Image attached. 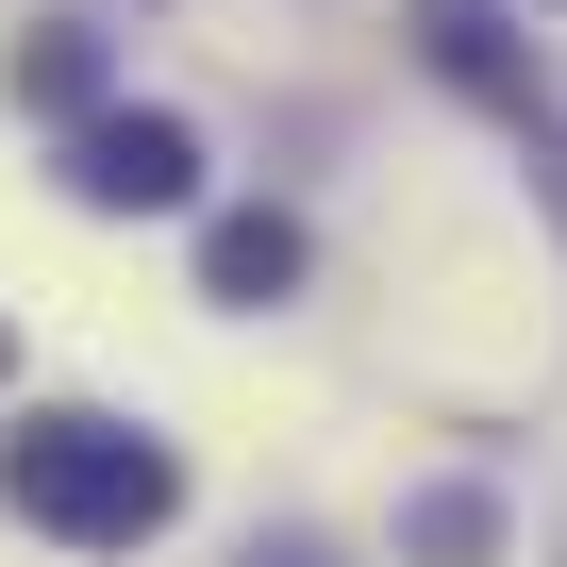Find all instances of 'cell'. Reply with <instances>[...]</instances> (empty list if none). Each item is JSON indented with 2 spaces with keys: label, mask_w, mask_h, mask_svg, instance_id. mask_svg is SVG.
I'll list each match as a JSON object with an SVG mask.
<instances>
[{
  "label": "cell",
  "mask_w": 567,
  "mask_h": 567,
  "mask_svg": "<svg viewBox=\"0 0 567 567\" xmlns=\"http://www.w3.org/2000/svg\"><path fill=\"white\" fill-rule=\"evenodd\" d=\"M68 200H101V217H167V200H200V134L151 117V101H101V117L68 134Z\"/></svg>",
  "instance_id": "7a4b0ae2"
},
{
  "label": "cell",
  "mask_w": 567,
  "mask_h": 567,
  "mask_svg": "<svg viewBox=\"0 0 567 567\" xmlns=\"http://www.w3.org/2000/svg\"><path fill=\"white\" fill-rule=\"evenodd\" d=\"M401 534H417V550H434V567H467V550H484V534H501V517H484V501H467V484H451V501H417V517H401Z\"/></svg>",
  "instance_id": "8992f818"
},
{
  "label": "cell",
  "mask_w": 567,
  "mask_h": 567,
  "mask_svg": "<svg viewBox=\"0 0 567 567\" xmlns=\"http://www.w3.org/2000/svg\"><path fill=\"white\" fill-rule=\"evenodd\" d=\"M18 101L34 117H101V34H34L18 51Z\"/></svg>",
  "instance_id": "5b68a950"
},
{
  "label": "cell",
  "mask_w": 567,
  "mask_h": 567,
  "mask_svg": "<svg viewBox=\"0 0 567 567\" xmlns=\"http://www.w3.org/2000/svg\"><path fill=\"white\" fill-rule=\"evenodd\" d=\"M200 284H217V301H284V284H301V217H284V200L217 217V234H200Z\"/></svg>",
  "instance_id": "277c9868"
},
{
  "label": "cell",
  "mask_w": 567,
  "mask_h": 567,
  "mask_svg": "<svg viewBox=\"0 0 567 567\" xmlns=\"http://www.w3.org/2000/svg\"><path fill=\"white\" fill-rule=\"evenodd\" d=\"M0 501H18L34 534H68V550H134L184 501V467L151 434H117V417H18L0 434Z\"/></svg>",
  "instance_id": "6da1fadb"
},
{
  "label": "cell",
  "mask_w": 567,
  "mask_h": 567,
  "mask_svg": "<svg viewBox=\"0 0 567 567\" xmlns=\"http://www.w3.org/2000/svg\"><path fill=\"white\" fill-rule=\"evenodd\" d=\"M417 51L467 84V101H501V117H534V68H517V34H501V0H417Z\"/></svg>",
  "instance_id": "3957f363"
}]
</instances>
